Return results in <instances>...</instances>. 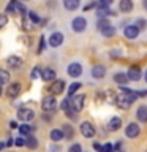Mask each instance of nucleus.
I'll return each mask as SVG.
<instances>
[{
	"label": "nucleus",
	"instance_id": "nucleus-1",
	"mask_svg": "<svg viewBox=\"0 0 147 152\" xmlns=\"http://www.w3.org/2000/svg\"><path fill=\"white\" fill-rule=\"evenodd\" d=\"M41 109L43 111H55L57 109V100H55V95H46L41 102Z\"/></svg>",
	"mask_w": 147,
	"mask_h": 152
},
{
	"label": "nucleus",
	"instance_id": "nucleus-2",
	"mask_svg": "<svg viewBox=\"0 0 147 152\" xmlns=\"http://www.w3.org/2000/svg\"><path fill=\"white\" fill-rule=\"evenodd\" d=\"M71 28L76 32V33H81L87 28V19L84 16H76L73 21H71Z\"/></svg>",
	"mask_w": 147,
	"mask_h": 152
},
{
	"label": "nucleus",
	"instance_id": "nucleus-3",
	"mask_svg": "<svg viewBox=\"0 0 147 152\" xmlns=\"http://www.w3.org/2000/svg\"><path fill=\"white\" fill-rule=\"evenodd\" d=\"M66 73H68L70 78H79L82 75V65L79 62H71V64L66 66Z\"/></svg>",
	"mask_w": 147,
	"mask_h": 152
},
{
	"label": "nucleus",
	"instance_id": "nucleus-4",
	"mask_svg": "<svg viewBox=\"0 0 147 152\" xmlns=\"http://www.w3.org/2000/svg\"><path fill=\"white\" fill-rule=\"evenodd\" d=\"M139 30L141 28L138 27L136 24H131V26H127L123 28V35H125V38H128V40H136L138 35H139Z\"/></svg>",
	"mask_w": 147,
	"mask_h": 152
},
{
	"label": "nucleus",
	"instance_id": "nucleus-5",
	"mask_svg": "<svg viewBox=\"0 0 147 152\" xmlns=\"http://www.w3.org/2000/svg\"><path fill=\"white\" fill-rule=\"evenodd\" d=\"M139 133H141V127L138 125L136 122H130L127 125V128H125V135H127V138H136V136H139Z\"/></svg>",
	"mask_w": 147,
	"mask_h": 152
},
{
	"label": "nucleus",
	"instance_id": "nucleus-6",
	"mask_svg": "<svg viewBox=\"0 0 147 152\" xmlns=\"http://www.w3.org/2000/svg\"><path fill=\"white\" fill-rule=\"evenodd\" d=\"M60 108L63 109V113L66 114V116H70L71 119L74 117V108H73V102H71V97H66L63 102H62V104H60Z\"/></svg>",
	"mask_w": 147,
	"mask_h": 152
},
{
	"label": "nucleus",
	"instance_id": "nucleus-7",
	"mask_svg": "<svg viewBox=\"0 0 147 152\" xmlns=\"http://www.w3.org/2000/svg\"><path fill=\"white\" fill-rule=\"evenodd\" d=\"M71 102H73V108L76 113H81L84 109V104H85V95L84 94H79V95H74L73 98H71Z\"/></svg>",
	"mask_w": 147,
	"mask_h": 152
},
{
	"label": "nucleus",
	"instance_id": "nucleus-8",
	"mask_svg": "<svg viewBox=\"0 0 147 152\" xmlns=\"http://www.w3.org/2000/svg\"><path fill=\"white\" fill-rule=\"evenodd\" d=\"M81 133L84 138H93L95 136V127L90 122H81Z\"/></svg>",
	"mask_w": 147,
	"mask_h": 152
},
{
	"label": "nucleus",
	"instance_id": "nucleus-9",
	"mask_svg": "<svg viewBox=\"0 0 147 152\" xmlns=\"http://www.w3.org/2000/svg\"><path fill=\"white\" fill-rule=\"evenodd\" d=\"M33 117H35V113H33L32 109H28V108H21V109H17V119H19V121L28 122V121H32Z\"/></svg>",
	"mask_w": 147,
	"mask_h": 152
},
{
	"label": "nucleus",
	"instance_id": "nucleus-10",
	"mask_svg": "<svg viewBox=\"0 0 147 152\" xmlns=\"http://www.w3.org/2000/svg\"><path fill=\"white\" fill-rule=\"evenodd\" d=\"M90 75H92L93 79H103L106 76V66L104 65H93L92 70H90Z\"/></svg>",
	"mask_w": 147,
	"mask_h": 152
},
{
	"label": "nucleus",
	"instance_id": "nucleus-11",
	"mask_svg": "<svg viewBox=\"0 0 147 152\" xmlns=\"http://www.w3.org/2000/svg\"><path fill=\"white\" fill-rule=\"evenodd\" d=\"M63 33L62 32H52L49 37V46L51 48H59L62 43H63Z\"/></svg>",
	"mask_w": 147,
	"mask_h": 152
},
{
	"label": "nucleus",
	"instance_id": "nucleus-12",
	"mask_svg": "<svg viewBox=\"0 0 147 152\" xmlns=\"http://www.w3.org/2000/svg\"><path fill=\"white\" fill-rule=\"evenodd\" d=\"M63 90H65V83L62 79H55L54 83L49 86V92L52 95H60Z\"/></svg>",
	"mask_w": 147,
	"mask_h": 152
},
{
	"label": "nucleus",
	"instance_id": "nucleus-13",
	"mask_svg": "<svg viewBox=\"0 0 147 152\" xmlns=\"http://www.w3.org/2000/svg\"><path fill=\"white\" fill-rule=\"evenodd\" d=\"M21 94V84L19 83H11L7 89V97L9 98H16L17 95Z\"/></svg>",
	"mask_w": 147,
	"mask_h": 152
},
{
	"label": "nucleus",
	"instance_id": "nucleus-14",
	"mask_svg": "<svg viewBox=\"0 0 147 152\" xmlns=\"http://www.w3.org/2000/svg\"><path fill=\"white\" fill-rule=\"evenodd\" d=\"M7 64H8L9 68L17 70V68H21V66H22V59H21V57H17V56H9L7 59Z\"/></svg>",
	"mask_w": 147,
	"mask_h": 152
},
{
	"label": "nucleus",
	"instance_id": "nucleus-15",
	"mask_svg": "<svg viewBox=\"0 0 147 152\" xmlns=\"http://www.w3.org/2000/svg\"><path fill=\"white\" fill-rule=\"evenodd\" d=\"M128 78H130V81H139L141 76H142V71L139 66H130V70H128Z\"/></svg>",
	"mask_w": 147,
	"mask_h": 152
},
{
	"label": "nucleus",
	"instance_id": "nucleus-16",
	"mask_svg": "<svg viewBox=\"0 0 147 152\" xmlns=\"http://www.w3.org/2000/svg\"><path fill=\"white\" fill-rule=\"evenodd\" d=\"M120 127H122V119L119 117V116H114V117H111V121L108 122V128H109L111 132H117Z\"/></svg>",
	"mask_w": 147,
	"mask_h": 152
},
{
	"label": "nucleus",
	"instance_id": "nucleus-17",
	"mask_svg": "<svg viewBox=\"0 0 147 152\" xmlns=\"http://www.w3.org/2000/svg\"><path fill=\"white\" fill-rule=\"evenodd\" d=\"M133 8H135L133 0H120V2H119V10H120L122 13H130Z\"/></svg>",
	"mask_w": 147,
	"mask_h": 152
},
{
	"label": "nucleus",
	"instance_id": "nucleus-18",
	"mask_svg": "<svg viewBox=\"0 0 147 152\" xmlns=\"http://www.w3.org/2000/svg\"><path fill=\"white\" fill-rule=\"evenodd\" d=\"M55 70L54 68H43V73H41V79L43 81H55Z\"/></svg>",
	"mask_w": 147,
	"mask_h": 152
},
{
	"label": "nucleus",
	"instance_id": "nucleus-19",
	"mask_svg": "<svg viewBox=\"0 0 147 152\" xmlns=\"http://www.w3.org/2000/svg\"><path fill=\"white\" fill-rule=\"evenodd\" d=\"M136 117H138V121L142 122V124H146V122H147V104H141V106L138 108Z\"/></svg>",
	"mask_w": 147,
	"mask_h": 152
},
{
	"label": "nucleus",
	"instance_id": "nucleus-20",
	"mask_svg": "<svg viewBox=\"0 0 147 152\" xmlns=\"http://www.w3.org/2000/svg\"><path fill=\"white\" fill-rule=\"evenodd\" d=\"M81 5V0H63V7L68 11H76Z\"/></svg>",
	"mask_w": 147,
	"mask_h": 152
},
{
	"label": "nucleus",
	"instance_id": "nucleus-21",
	"mask_svg": "<svg viewBox=\"0 0 147 152\" xmlns=\"http://www.w3.org/2000/svg\"><path fill=\"white\" fill-rule=\"evenodd\" d=\"M65 138V133L63 130H60V128H54V130H51V140L54 142H59Z\"/></svg>",
	"mask_w": 147,
	"mask_h": 152
},
{
	"label": "nucleus",
	"instance_id": "nucleus-22",
	"mask_svg": "<svg viewBox=\"0 0 147 152\" xmlns=\"http://www.w3.org/2000/svg\"><path fill=\"white\" fill-rule=\"evenodd\" d=\"M25 146L28 147V149H36L38 147V140L32 135V133L27 135V138H25Z\"/></svg>",
	"mask_w": 147,
	"mask_h": 152
},
{
	"label": "nucleus",
	"instance_id": "nucleus-23",
	"mask_svg": "<svg viewBox=\"0 0 147 152\" xmlns=\"http://www.w3.org/2000/svg\"><path fill=\"white\" fill-rule=\"evenodd\" d=\"M114 81L120 86H125L128 81H130V78H128V75H125V73H116L114 75Z\"/></svg>",
	"mask_w": 147,
	"mask_h": 152
},
{
	"label": "nucleus",
	"instance_id": "nucleus-24",
	"mask_svg": "<svg viewBox=\"0 0 147 152\" xmlns=\"http://www.w3.org/2000/svg\"><path fill=\"white\" fill-rule=\"evenodd\" d=\"M97 16L98 18H108V16H116V13L111 11V10L106 8V7H100L98 11H97Z\"/></svg>",
	"mask_w": 147,
	"mask_h": 152
},
{
	"label": "nucleus",
	"instance_id": "nucleus-25",
	"mask_svg": "<svg viewBox=\"0 0 147 152\" xmlns=\"http://www.w3.org/2000/svg\"><path fill=\"white\" fill-rule=\"evenodd\" d=\"M111 26V22H109V19L108 18H100L98 19V22H97V28L100 32L103 30V28H106V27H109Z\"/></svg>",
	"mask_w": 147,
	"mask_h": 152
},
{
	"label": "nucleus",
	"instance_id": "nucleus-26",
	"mask_svg": "<svg viewBox=\"0 0 147 152\" xmlns=\"http://www.w3.org/2000/svg\"><path fill=\"white\" fill-rule=\"evenodd\" d=\"M101 35H103V37H106V38H111V37H114V35H116V27H114L112 24H111L109 27L103 28V30H101Z\"/></svg>",
	"mask_w": 147,
	"mask_h": 152
},
{
	"label": "nucleus",
	"instance_id": "nucleus-27",
	"mask_svg": "<svg viewBox=\"0 0 147 152\" xmlns=\"http://www.w3.org/2000/svg\"><path fill=\"white\" fill-rule=\"evenodd\" d=\"M33 130H35V127L28 125V124H22V125H19V132H21V135H30Z\"/></svg>",
	"mask_w": 147,
	"mask_h": 152
},
{
	"label": "nucleus",
	"instance_id": "nucleus-28",
	"mask_svg": "<svg viewBox=\"0 0 147 152\" xmlns=\"http://www.w3.org/2000/svg\"><path fill=\"white\" fill-rule=\"evenodd\" d=\"M62 130H63V133H65V138H68V140H71V138H73V135H74V130H73V127H71L70 124H65Z\"/></svg>",
	"mask_w": 147,
	"mask_h": 152
},
{
	"label": "nucleus",
	"instance_id": "nucleus-29",
	"mask_svg": "<svg viewBox=\"0 0 147 152\" xmlns=\"http://www.w3.org/2000/svg\"><path fill=\"white\" fill-rule=\"evenodd\" d=\"M9 81V73L8 71H5L0 68V86H3V84H7Z\"/></svg>",
	"mask_w": 147,
	"mask_h": 152
},
{
	"label": "nucleus",
	"instance_id": "nucleus-30",
	"mask_svg": "<svg viewBox=\"0 0 147 152\" xmlns=\"http://www.w3.org/2000/svg\"><path fill=\"white\" fill-rule=\"evenodd\" d=\"M78 89H81V83H73L68 86V97H71V95H74L76 92H78Z\"/></svg>",
	"mask_w": 147,
	"mask_h": 152
},
{
	"label": "nucleus",
	"instance_id": "nucleus-31",
	"mask_svg": "<svg viewBox=\"0 0 147 152\" xmlns=\"http://www.w3.org/2000/svg\"><path fill=\"white\" fill-rule=\"evenodd\" d=\"M41 73H43V68H41V66H35V68L32 70L30 78H32V79H38V78H41Z\"/></svg>",
	"mask_w": 147,
	"mask_h": 152
},
{
	"label": "nucleus",
	"instance_id": "nucleus-32",
	"mask_svg": "<svg viewBox=\"0 0 147 152\" xmlns=\"http://www.w3.org/2000/svg\"><path fill=\"white\" fill-rule=\"evenodd\" d=\"M27 16H28V19L33 22V24H38V22H41V19H40V16L35 13V11H28L27 13Z\"/></svg>",
	"mask_w": 147,
	"mask_h": 152
},
{
	"label": "nucleus",
	"instance_id": "nucleus-33",
	"mask_svg": "<svg viewBox=\"0 0 147 152\" xmlns=\"http://www.w3.org/2000/svg\"><path fill=\"white\" fill-rule=\"evenodd\" d=\"M44 49H46V38L41 35V37H40V45H38V51H36V52H38V54H41Z\"/></svg>",
	"mask_w": 147,
	"mask_h": 152
},
{
	"label": "nucleus",
	"instance_id": "nucleus-34",
	"mask_svg": "<svg viewBox=\"0 0 147 152\" xmlns=\"http://www.w3.org/2000/svg\"><path fill=\"white\" fill-rule=\"evenodd\" d=\"M68 152H84V149H82V146H81L79 142H74V144L68 149Z\"/></svg>",
	"mask_w": 147,
	"mask_h": 152
},
{
	"label": "nucleus",
	"instance_id": "nucleus-35",
	"mask_svg": "<svg viewBox=\"0 0 147 152\" xmlns=\"http://www.w3.org/2000/svg\"><path fill=\"white\" fill-rule=\"evenodd\" d=\"M135 24H136V26L141 28V30H144V28L147 27V21H146V19H142V18H139V19H138V21L135 22Z\"/></svg>",
	"mask_w": 147,
	"mask_h": 152
},
{
	"label": "nucleus",
	"instance_id": "nucleus-36",
	"mask_svg": "<svg viewBox=\"0 0 147 152\" xmlns=\"http://www.w3.org/2000/svg\"><path fill=\"white\" fill-rule=\"evenodd\" d=\"M112 2L114 0H98V7H106V8H109L112 5Z\"/></svg>",
	"mask_w": 147,
	"mask_h": 152
},
{
	"label": "nucleus",
	"instance_id": "nucleus-37",
	"mask_svg": "<svg viewBox=\"0 0 147 152\" xmlns=\"http://www.w3.org/2000/svg\"><path fill=\"white\" fill-rule=\"evenodd\" d=\"M8 24V18H7V14H2L0 13V28H3L5 26Z\"/></svg>",
	"mask_w": 147,
	"mask_h": 152
},
{
	"label": "nucleus",
	"instance_id": "nucleus-38",
	"mask_svg": "<svg viewBox=\"0 0 147 152\" xmlns=\"http://www.w3.org/2000/svg\"><path fill=\"white\" fill-rule=\"evenodd\" d=\"M116 151V147H114L111 142H106V144H103V152H114Z\"/></svg>",
	"mask_w": 147,
	"mask_h": 152
},
{
	"label": "nucleus",
	"instance_id": "nucleus-39",
	"mask_svg": "<svg viewBox=\"0 0 147 152\" xmlns=\"http://www.w3.org/2000/svg\"><path fill=\"white\" fill-rule=\"evenodd\" d=\"M14 144H16L17 147H21V146H25V138H24V136H19V138H16V141H14Z\"/></svg>",
	"mask_w": 147,
	"mask_h": 152
},
{
	"label": "nucleus",
	"instance_id": "nucleus-40",
	"mask_svg": "<svg viewBox=\"0 0 147 152\" xmlns=\"http://www.w3.org/2000/svg\"><path fill=\"white\" fill-rule=\"evenodd\" d=\"M98 7V3L97 2H90V3H87L84 7V11H87V10H92V8H97Z\"/></svg>",
	"mask_w": 147,
	"mask_h": 152
},
{
	"label": "nucleus",
	"instance_id": "nucleus-41",
	"mask_svg": "<svg viewBox=\"0 0 147 152\" xmlns=\"http://www.w3.org/2000/svg\"><path fill=\"white\" fill-rule=\"evenodd\" d=\"M111 57H122V51L120 49H114L111 52Z\"/></svg>",
	"mask_w": 147,
	"mask_h": 152
},
{
	"label": "nucleus",
	"instance_id": "nucleus-42",
	"mask_svg": "<svg viewBox=\"0 0 147 152\" xmlns=\"http://www.w3.org/2000/svg\"><path fill=\"white\" fill-rule=\"evenodd\" d=\"M93 149L97 151V152H103V146L98 144V142H93Z\"/></svg>",
	"mask_w": 147,
	"mask_h": 152
},
{
	"label": "nucleus",
	"instance_id": "nucleus-43",
	"mask_svg": "<svg viewBox=\"0 0 147 152\" xmlns=\"http://www.w3.org/2000/svg\"><path fill=\"white\" fill-rule=\"evenodd\" d=\"M138 97H146L147 95V90H139V92H136Z\"/></svg>",
	"mask_w": 147,
	"mask_h": 152
},
{
	"label": "nucleus",
	"instance_id": "nucleus-44",
	"mask_svg": "<svg viewBox=\"0 0 147 152\" xmlns=\"http://www.w3.org/2000/svg\"><path fill=\"white\" fill-rule=\"evenodd\" d=\"M142 7H144V10L147 11V0H142Z\"/></svg>",
	"mask_w": 147,
	"mask_h": 152
},
{
	"label": "nucleus",
	"instance_id": "nucleus-45",
	"mask_svg": "<svg viewBox=\"0 0 147 152\" xmlns=\"http://www.w3.org/2000/svg\"><path fill=\"white\" fill-rule=\"evenodd\" d=\"M5 146H7V142H0V151H3Z\"/></svg>",
	"mask_w": 147,
	"mask_h": 152
},
{
	"label": "nucleus",
	"instance_id": "nucleus-46",
	"mask_svg": "<svg viewBox=\"0 0 147 152\" xmlns=\"http://www.w3.org/2000/svg\"><path fill=\"white\" fill-rule=\"evenodd\" d=\"M51 151H52V152H59L60 149H59V147H54V146H52V147H51Z\"/></svg>",
	"mask_w": 147,
	"mask_h": 152
},
{
	"label": "nucleus",
	"instance_id": "nucleus-47",
	"mask_svg": "<svg viewBox=\"0 0 147 152\" xmlns=\"http://www.w3.org/2000/svg\"><path fill=\"white\" fill-rule=\"evenodd\" d=\"M120 146H122L120 142H116V146H114V147H116V151H119V149H120Z\"/></svg>",
	"mask_w": 147,
	"mask_h": 152
},
{
	"label": "nucleus",
	"instance_id": "nucleus-48",
	"mask_svg": "<svg viewBox=\"0 0 147 152\" xmlns=\"http://www.w3.org/2000/svg\"><path fill=\"white\" fill-rule=\"evenodd\" d=\"M13 142H14V141H13V140H11V138H9V140H8V141H7V146H11V144H13Z\"/></svg>",
	"mask_w": 147,
	"mask_h": 152
},
{
	"label": "nucleus",
	"instance_id": "nucleus-49",
	"mask_svg": "<svg viewBox=\"0 0 147 152\" xmlns=\"http://www.w3.org/2000/svg\"><path fill=\"white\" fill-rule=\"evenodd\" d=\"M144 79H146V83H147V70H146V73H144Z\"/></svg>",
	"mask_w": 147,
	"mask_h": 152
},
{
	"label": "nucleus",
	"instance_id": "nucleus-50",
	"mask_svg": "<svg viewBox=\"0 0 147 152\" xmlns=\"http://www.w3.org/2000/svg\"><path fill=\"white\" fill-rule=\"evenodd\" d=\"M22 2H27V0H22Z\"/></svg>",
	"mask_w": 147,
	"mask_h": 152
}]
</instances>
